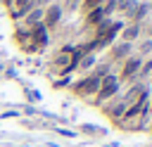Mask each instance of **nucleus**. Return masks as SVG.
Segmentation results:
<instances>
[{
    "instance_id": "nucleus-11",
    "label": "nucleus",
    "mask_w": 152,
    "mask_h": 147,
    "mask_svg": "<svg viewBox=\"0 0 152 147\" xmlns=\"http://www.w3.org/2000/svg\"><path fill=\"white\" fill-rule=\"evenodd\" d=\"M97 64V52H86L81 59H78V64H76V71H81V74H88L93 66Z\"/></svg>"
},
{
    "instance_id": "nucleus-8",
    "label": "nucleus",
    "mask_w": 152,
    "mask_h": 147,
    "mask_svg": "<svg viewBox=\"0 0 152 147\" xmlns=\"http://www.w3.org/2000/svg\"><path fill=\"white\" fill-rule=\"evenodd\" d=\"M48 43H50V33L45 31V26H43V24L33 26V28H31V47H33V52L45 50Z\"/></svg>"
},
{
    "instance_id": "nucleus-17",
    "label": "nucleus",
    "mask_w": 152,
    "mask_h": 147,
    "mask_svg": "<svg viewBox=\"0 0 152 147\" xmlns=\"http://www.w3.org/2000/svg\"><path fill=\"white\" fill-rule=\"evenodd\" d=\"M140 33H142V38H150V40H152V21H150V19L140 26Z\"/></svg>"
},
{
    "instance_id": "nucleus-16",
    "label": "nucleus",
    "mask_w": 152,
    "mask_h": 147,
    "mask_svg": "<svg viewBox=\"0 0 152 147\" xmlns=\"http://www.w3.org/2000/svg\"><path fill=\"white\" fill-rule=\"evenodd\" d=\"M102 5H104V0H81V9H83V12L97 9V7H102Z\"/></svg>"
},
{
    "instance_id": "nucleus-3",
    "label": "nucleus",
    "mask_w": 152,
    "mask_h": 147,
    "mask_svg": "<svg viewBox=\"0 0 152 147\" xmlns=\"http://www.w3.org/2000/svg\"><path fill=\"white\" fill-rule=\"evenodd\" d=\"M62 17H64V9H62V5L59 2H50L45 9H43V26H45V31L48 33H55L59 26H62Z\"/></svg>"
},
{
    "instance_id": "nucleus-12",
    "label": "nucleus",
    "mask_w": 152,
    "mask_h": 147,
    "mask_svg": "<svg viewBox=\"0 0 152 147\" xmlns=\"http://www.w3.org/2000/svg\"><path fill=\"white\" fill-rule=\"evenodd\" d=\"M43 9H45V7H33V9L24 17V28H33V26H38V24L43 21Z\"/></svg>"
},
{
    "instance_id": "nucleus-20",
    "label": "nucleus",
    "mask_w": 152,
    "mask_h": 147,
    "mask_svg": "<svg viewBox=\"0 0 152 147\" xmlns=\"http://www.w3.org/2000/svg\"><path fill=\"white\" fill-rule=\"evenodd\" d=\"M150 133H152V123H150Z\"/></svg>"
},
{
    "instance_id": "nucleus-4",
    "label": "nucleus",
    "mask_w": 152,
    "mask_h": 147,
    "mask_svg": "<svg viewBox=\"0 0 152 147\" xmlns=\"http://www.w3.org/2000/svg\"><path fill=\"white\" fill-rule=\"evenodd\" d=\"M140 66H142V57L131 55L128 59H124V62L119 64V71H116L119 81H121V83H133L135 76H138V71H140Z\"/></svg>"
},
{
    "instance_id": "nucleus-9",
    "label": "nucleus",
    "mask_w": 152,
    "mask_h": 147,
    "mask_svg": "<svg viewBox=\"0 0 152 147\" xmlns=\"http://www.w3.org/2000/svg\"><path fill=\"white\" fill-rule=\"evenodd\" d=\"M119 40H126V43H135V40H140L142 38V33H140V26L138 24H124V28L119 31Z\"/></svg>"
},
{
    "instance_id": "nucleus-6",
    "label": "nucleus",
    "mask_w": 152,
    "mask_h": 147,
    "mask_svg": "<svg viewBox=\"0 0 152 147\" xmlns=\"http://www.w3.org/2000/svg\"><path fill=\"white\" fill-rule=\"evenodd\" d=\"M126 107H128V104H126V102L121 100V95H116L114 100L104 102V104H102L100 109H102V114H104V116H107V119H109L112 123H116V126H119V121H121V116H124Z\"/></svg>"
},
{
    "instance_id": "nucleus-21",
    "label": "nucleus",
    "mask_w": 152,
    "mask_h": 147,
    "mask_svg": "<svg viewBox=\"0 0 152 147\" xmlns=\"http://www.w3.org/2000/svg\"><path fill=\"white\" fill-rule=\"evenodd\" d=\"M150 5H152V0H150Z\"/></svg>"
},
{
    "instance_id": "nucleus-15",
    "label": "nucleus",
    "mask_w": 152,
    "mask_h": 147,
    "mask_svg": "<svg viewBox=\"0 0 152 147\" xmlns=\"http://www.w3.org/2000/svg\"><path fill=\"white\" fill-rule=\"evenodd\" d=\"M59 5H62V9L69 12V14H74L76 9H81V0H62Z\"/></svg>"
},
{
    "instance_id": "nucleus-2",
    "label": "nucleus",
    "mask_w": 152,
    "mask_h": 147,
    "mask_svg": "<svg viewBox=\"0 0 152 147\" xmlns=\"http://www.w3.org/2000/svg\"><path fill=\"white\" fill-rule=\"evenodd\" d=\"M119 90H121V81H119L116 71H109V74H107V76L100 81V88H97L95 97L90 100V104H95V107H102L104 102L114 100V97L119 95Z\"/></svg>"
},
{
    "instance_id": "nucleus-19",
    "label": "nucleus",
    "mask_w": 152,
    "mask_h": 147,
    "mask_svg": "<svg viewBox=\"0 0 152 147\" xmlns=\"http://www.w3.org/2000/svg\"><path fill=\"white\" fill-rule=\"evenodd\" d=\"M147 109H150V114H152V92H150V100H147Z\"/></svg>"
},
{
    "instance_id": "nucleus-23",
    "label": "nucleus",
    "mask_w": 152,
    "mask_h": 147,
    "mask_svg": "<svg viewBox=\"0 0 152 147\" xmlns=\"http://www.w3.org/2000/svg\"><path fill=\"white\" fill-rule=\"evenodd\" d=\"M150 21H152V19H150Z\"/></svg>"
},
{
    "instance_id": "nucleus-22",
    "label": "nucleus",
    "mask_w": 152,
    "mask_h": 147,
    "mask_svg": "<svg viewBox=\"0 0 152 147\" xmlns=\"http://www.w3.org/2000/svg\"><path fill=\"white\" fill-rule=\"evenodd\" d=\"M150 147H152V145H150Z\"/></svg>"
},
{
    "instance_id": "nucleus-18",
    "label": "nucleus",
    "mask_w": 152,
    "mask_h": 147,
    "mask_svg": "<svg viewBox=\"0 0 152 147\" xmlns=\"http://www.w3.org/2000/svg\"><path fill=\"white\" fill-rule=\"evenodd\" d=\"M50 2H52V0H33V5H36V7H48Z\"/></svg>"
},
{
    "instance_id": "nucleus-5",
    "label": "nucleus",
    "mask_w": 152,
    "mask_h": 147,
    "mask_svg": "<svg viewBox=\"0 0 152 147\" xmlns=\"http://www.w3.org/2000/svg\"><path fill=\"white\" fill-rule=\"evenodd\" d=\"M133 55V43H126V40H114L109 47H107V59L112 66L114 64H121L124 59H128Z\"/></svg>"
},
{
    "instance_id": "nucleus-13",
    "label": "nucleus",
    "mask_w": 152,
    "mask_h": 147,
    "mask_svg": "<svg viewBox=\"0 0 152 147\" xmlns=\"http://www.w3.org/2000/svg\"><path fill=\"white\" fill-rule=\"evenodd\" d=\"M135 2H138V0H116V12H114V14H121V17L126 19V17L133 12Z\"/></svg>"
},
{
    "instance_id": "nucleus-14",
    "label": "nucleus",
    "mask_w": 152,
    "mask_h": 147,
    "mask_svg": "<svg viewBox=\"0 0 152 147\" xmlns=\"http://www.w3.org/2000/svg\"><path fill=\"white\" fill-rule=\"evenodd\" d=\"M135 55H138V57H142V59L152 57V40H150V38H140V43H138V50H135Z\"/></svg>"
},
{
    "instance_id": "nucleus-1",
    "label": "nucleus",
    "mask_w": 152,
    "mask_h": 147,
    "mask_svg": "<svg viewBox=\"0 0 152 147\" xmlns=\"http://www.w3.org/2000/svg\"><path fill=\"white\" fill-rule=\"evenodd\" d=\"M112 71V64L109 62H97L83 78H78V81H71V85H69V90L76 95V97H81V100H93L95 97V92H97V88H100V81L107 76Z\"/></svg>"
},
{
    "instance_id": "nucleus-10",
    "label": "nucleus",
    "mask_w": 152,
    "mask_h": 147,
    "mask_svg": "<svg viewBox=\"0 0 152 147\" xmlns=\"http://www.w3.org/2000/svg\"><path fill=\"white\" fill-rule=\"evenodd\" d=\"M102 19H109V17H104V12H102V7H97V9H90V12H86V19H83V26L88 28V31H93Z\"/></svg>"
},
{
    "instance_id": "nucleus-7",
    "label": "nucleus",
    "mask_w": 152,
    "mask_h": 147,
    "mask_svg": "<svg viewBox=\"0 0 152 147\" xmlns=\"http://www.w3.org/2000/svg\"><path fill=\"white\" fill-rule=\"evenodd\" d=\"M150 14H152L150 0H138L135 7H133V12L126 17V24H138V26H142V24L150 19Z\"/></svg>"
}]
</instances>
